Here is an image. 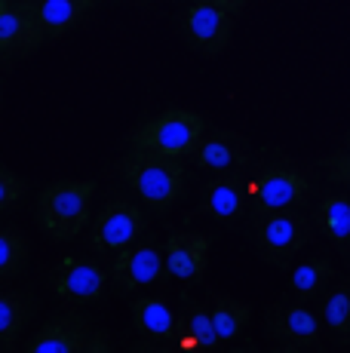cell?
Here are the masks:
<instances>
[{
  "instance_id": "33",
  "label": "cell",
  "mask_w": 350,
  "mask_h": 353,
  "mask_svg": "<svg viewBox=\"0 0 350 353\" xmlns=\"http://www.w3.org/2000/svg\"><path fill=\"white\" fill-rule=\"evenodd\" d=\"M0 3H10V0H0Z\"/></svg>"
},
{
  "instance_id": "29",
  "label": "cell",
  "mask_w": 350,
  "mask_h": 353,
  "mask_svg": "<svg viewBox=\"0 0 350 353\" xmlns=\"http://www.w3.org/2000/svg\"><path fill=\"white\" fill-rule=\"evenodd\" d=\"M265 353H305V347H295V344H280V347H271Z\"/></svg>"
},
{
  "instance_id": "9",
  "label": "cell",
  "mask_w": 350,
  "mask_h": 353,
  "mask_svg": "<svg viewBox=\"0 0 350 353\" xmlns=\"http://www.w3.org/2000/svg\"><path fill=\"white\" fill-rule=\"evenodd\" d=\"M111 276L120 292H138L145 286H154V283H163L169 276L166 252H160L154 243H132L114 255Z\"/></svg>"
},
{
  "instance_id": "30",
  "label": "cell",
  "mask_w": 350,
  "mask_h": 353,
  "mask_svg": "<svg viewBox=\"0 0 350 353\" xmlns=\"http://www.w3.org/2000/svg\"><path fill=\"white\" fill-rule=\"evenodd\" d=\"M227 353H255V350H249V347H231Z\"/></svg>"
},
{
  "instance_id": "24",
  "label": "cell",
  "mask_w": 350,
  "mask_h": 353,
  "mask_svg": "<svg viewBox=\"0 0 350 353\" xmlns=\"http://www.w3.org/2000/svg\"><path fill=\"white\" fill-rule=\"evenodd\" d=\"M320 166L326 169V179H329V181L350 188V132H347L344 145H341L338 151H332L329 157H322Z\"/></svg>"
},
{
  "instance_id": "5",
  "label": "cell",
  "mask_w": 350,
  "mask_h": 353,
  "mask_svg": "<svg viewBox=\"0 0 350 353\" xmlns=\"http://www.w3.org/2000/svg\"><path fill=\"white\" fill-rule=\"evenodd\" d=\"M316 230L313 221L307 215L286 209V212H271L261 215L255 225V243L265 261L271 264H289L301 249H307L313 243Z\"/></svg>"
},
{
  "instance_id": "32",
  "label": "cell",
  "mask_w": 350,
  "mask_h": 353,
  "mask_svg": "<svg viewBox=\"0 0 350 353\" xmlns=\"http://www.w3.org/2000/svg\"><path fill=\"white\" fill-rule=\"evenodd\" d=\"M138 3H151V0H138Z\"/></svg>"
},
{
  "instance_id": "21",
  "label": "cell",
  "mask_w": 350,
  "mask_h": 353,
  "mask_svg": "<svg viewBox=\"0 0 350 353\" xmlns=\"http://www.w3.org/2000/svg\"><path fill=\"white\" fill-rule=\"evenodd\" d=\"M249 316H252V307L246 301H237L231 295H215L212 298V332H215V341L225 344L234 341L240 332L246 329Z\"/></svg>"
},
{
  "instance_id": "2",
  "label": "cell",
  "mask_w": 350,
  "mask_h": 353,
  "mask_svg": "<svg viewBox=\"0 0 350 353\" xmlns=\"http://www.w3.org/2000/svg\"><path fill=\"white\" fill-rule=\"evenodd\" d=\"M92 196H96V181L62 179L46 185L34 206L40 230L59 243L74 240L86 225H92Z\"/></svg>"
},
{
  "instance_id": "13",
  "label": "cell",
  "mask_w": 350,
  "mask_h": 353,
  "mask_svg": "<svg viewBox=\"0 0 350 353\" xmlns=\"http://www.w3.org/2000/svg\"><path fill=\"white\" fill-rule=\"evenodd\" d=\"M246 179L243 175H218L212 179L209 185L203 188L200 194V203H197V215H209V219L221 221V225H231L243 215L246 209Z\"/></svg>"
},
{
  "instance_id": "16",
  "label": "cell",
  "mask_w": 350,
  "mask_h": 353,
  "mask_svg": "<svg viewBox=\"0 0 350 353\" xmlns=\"http://www.w3.org/2000/svg\"><path fill=\"white\" fill-rule=\"evenodd\" d=\"M194 166L197 169H206V172H218V175H227L234 169L246 166L249 163V154L240 151L234 141H227L225 135H206L200 141V148L194 151Z\"/></svg>"
},
{
  "instance_id": "25",
  "label": "cell",
  "mask_w": 350,
  "mask_h": 353,
  "mask_svg": "<svg viewBox=\"0 0 350 353\" xmlns=\"http://www.w3.org/2000/svg\"><path fill=\"white\" fill-rule=\"evenodd\" d=\"M25 194H28V185H25L22 175L12 172L10 166L0 169V209H3V212L16 209L19 203L25 200Z\"/></svg>"
},
{
  "instance_id": "1",
  "label": "cell",
  "mask_w": 350,
  "mask_h": 353,
  "mask_svg": "<svg viewBox=\"0 0 350 353\" xmlns=\"http://www.w3.org/2000/svg\"><path fill=\"white\" fill-rule=\"evenodd\" d=\"M120 175L132 188V194L154 212H169L175 203L185 196L187 188V166L185 160L163 157V154L138 151L132 148L120 160Z\"/></svg>"
},
{
  "instance_id": "8",
  "label": "cell",
  "mask_w": 350,
  "mask_h": 353,
  "mask_svg": "<svg viewBox=\"0 0 350 353\" xmlns=\"http://www.w3.org/2000/svg\"><path fill=\"white\" fill-rule=\"evenodd\" d=\"M46 31L37 22V16L31 12L28 0H10L0 3V52L6 62H22V59L40 52V46L46 43Z\"/></svg>"
},
{
  "instance_id": "20",
  "label": "cell",
  "mask_w": 350,
  "mask_h": 353,
  "mask_svg": "<svg viewBox=\"0 0 350 353\" xmlns=\"http://www.w3.org/2000/svg\"><path fill=\"white\" fill-rule=\"evenodd\" d=\"M332 280H335L332 261H329V258H311V261L298 264V268L289 274V292L305 304V301H311V298L322 295Z\"/></svg>"
},
{
  "instance_id": "10",
  "label": "cell",
  "mask_w": 350,
  "mask_h": 353,
  "mask_svg": "<svg viewBox=\"0 0 350 353\" xmlns=\"http://www.w3.org/2000/svg\"><path fill=\"white\" fill-rule=\"evenodd\" d=\"M52 292L71 304H96L102 301L107 289V274L96 261H83V258H65L59 268L52 270L50 280Z\"/></svg>"
},
{
  "instance_id": "22",
  "label": "cell",
  "mask_w": 350,
  "mask_h": 353,
  "mask_svg": "<svg viewBox=\"0 0 350 353\" xmlns=\"http://www.w3.org/2000/svg\"><path fill=\"white\" fill-rule=\"evenodd\" d=\"M31 261V246L25 240V234L16 225L0 228V276L3 280H19L25 276Z\"/></svg>"
},
{
  "instance_id": "31",
  "label": "cell",
  "mask_w": 350,
  "mask_h": 353,
  "mask_svg": "<svg viewBox=\"0 0 350 353\" xmlns=\"http://www.w3.org/2000/svg\"><path fill=\"white\" fill-rule=\"evenodd\" d=\"M344 252H347V261H350V240H347V246H344Z\"/></svg>"
},
{
  "instance_id": "6",
  "label": "cell",
  "mask_w": 350,
  "mask_h": 353,
  "mask_svg": "<svg viewBox=\"0 0 350 353\" xmlns=\"http://www.w3.org/2000/svg\"><path fill=\"white\" fill-rule=\"evenodd\" d=\"M147 219L141 212L138 203L126 200V196H111L102 209L96 212L90 225V243L96 252H114L138 243V236L145 234Z\"/></svg>"
},
{
  "instance_id": "18",
  "label": "cell",
  "mask_w": 350,
  "mask_h": 353,
  "mask_svg": "<svg viewBox=\"0 0 350 353\" xmlns=\"http://www.w3.org/2000/svg\"><path fill=\"white\" fill-rule=\"evenodd\" d=\"M181 316H175L160 298H132V325L147 338H172Z\"/></svg>"
},
{
  "instance_id": "26",
  "label": "cell",
  "mask_w": 350,
  "mask_h": 353,
  "mask_svg": "<svg viewBox=\"0 0 350 353\" xmlns=\"http://www.w3.org/2000/svg\"><path fill=\"white\" fill-rule=\"evenodd\" d=\"M80 353H114V347H111V341H107L105 332H96V335L90 338V344H86Z\"/></svg>"
},
{
  "instance_id": "12",
  "label": "cell",
  "mask_w": 350,
  "mask_h": 353,
  "mask_svg": "<svg viewBox=\"0 0 350 353\" xmlns=\"http://www.w3.org/2000/svg\"><path fill=\"white\" fill-rule=\"evenodd\" d=\"M92 335H96V329L90 325L86 316L62 314L40 325L34 338L28 341V347H25V353H80L90 344Z\"/></svg>"
},
{
  "instance_id": "3",
  "label": "cell",
  "mask_w": 350,
  "mask_h": 353,
  "mask_svg": "<svg viewBox=\"0 0 350 353\" xmlns=\"http://www.w3.org/2000/svg\"><path fill=\"white\" fill-rule=\"evenodd\" d=\"M203 139H206V120L200 117L197 111L166 108L163 114L145 120V123L132 132V148L185 160V157H194V151L200 148Z\"/></svg>"
},
{
  "instance_id": "28",
  "label": "cell",
  "mask_w": 350,
  "mask_h": 353,
  "mask_svg": "<svg viewBox=\"0 0 350 353\" xmlns=\"http://www.w3.org/2000/svg\"><path fill=\"white\" fill-rule=\"evenodd\" d=\"M130 353H178L172 347H157V344H136V347H130Z\"/></svg>"
},
{
  "instance_id": "23",
  "label": "cell",
  "mask_w": 350,
  "mask_h": 353,
  "mask_svg": "<svg viewBox=\"0 0 350 353\" xmlns=\"http://www.w3.org/2000/svg\"><path fill=\"white\" fill-rule=\"evenodd\" d=\"M322 323L335 341L350 344V286H335L322 298Z\"/></svg>"
},
{
  "instance_id": "4",
  "label": "cell",
  "mask_w": 350,
  "mask_h": 353,
  "mask_svg": "<svg viewBox=\"0 0 350 353\" xmlns=\"http://www.w3.org/2000/svg\"><path fill=\"white\" fill-rule=\"evenodd\" d=\"M246 196L252 203V212L261 219V215L305 206L311 196V181L295 166H271L255 179H246Z\"/></svg>"
},
{
  "instance_id": "19",
  "label": "cell",
  "mask_w": 350,
  "mask_h": 353,
  "mask_svg": "<svg viewBox=\"0 0 350 353\" xmlns=\"http://www.w3.org/2000/svg\"><path fill=\"white\" fill-rule=\"evenodd\" d=\"M31 314H34V298L28 292H3L0 295V344H3V350L16 347Z\"/></svg>"
},
{
  "instance_id": "14",
  "label": "cell",
  "mask_w": 350,
  "mask_h": 353,
  "mask_svg": "<svg viewBox=\"0 0 350 353\" xmlns=\"http://www.w3.org/2000/svg\"><path fill=\"white\" fill-rule=\"evenodd\" d=\"M267 332H271L280 344H295V347H316L322 338L320 320H316V314L307 304L277 307L267 316Z\"/></svg>"
},
{
  "instance_id": "17",
  "label": "cell",
  "mask_w": 350,
  "mask_h": 353,
  "mask_svg": "<svg viewBox=\"0 0 350 353\" xmlns=\"http://www.w3.org/2000/svg\"><path fill=\"white\" fill-rule=\"evenodd\" d=\"M313 225L322 230L329 243L347 246L350 240V196L347 194H322L316 203Z\"/></svg>"
},
{
  "instance_id": "15",
  "label": "cell",
  "mask_w": 350,
  "mask_h": 353,
  "mask_svg": "<svg viewBox=\"0 0 350 353\" xmlns=\"http://www.w3.org/2000/svg\"><path fill=\"white\" fill-rule=\"evenodd\" d=\"M99 0H28L31 12L37 16V22L43 25L46 37L56 40L65 37L96 10Z\"/></svg>"
},
{
  "instance_id": "27",
  "label": "cell",
  "mask_w": 350,
  "mask_h": 353,
  "mask_svg": "<svg viewBox=\"0 0 350 353\" xmlns=\"http://www.w3.org/2000/svg\"><path fill=\"white\" fill-rule=\"evenodd\" d=\"M200 3H212V6H221V10L234 12V16H240V12L246 10L249 0H200Z\"/></svg>"
},
{
  "instance_id": "11",
  "label": "cell",
  "mask_w": 350,
  "mask_h": 353,
  "mask_svg": "<svg viewBox=\"0 0 350 353\" xmlns=\"http://www.w3.org/2000/svg\"><path fill=\"white\" fill-rule=\"evenodd\" d=\"M212 240L200 230H172L166 236V270L175 280L200 283L209 270Z\"/></svg>"
},
{
  "instance_id": "7",
  "label": "cell",
  "mask_w": 350,
  "mask_h": 353,
  "mask_svg": "<svg viewBox=\"0 0 350 353\" xmlns=\"http://www.w3.org/2000/svg\"><path fill=\"white\" fill-rule=\"evenodd\" d=\"M234 28H237V16L212 3L194 0L181 12V37H185V43L191 50H197L206 59H218L231 46Z\"/></svg>"
}]
</instances>
